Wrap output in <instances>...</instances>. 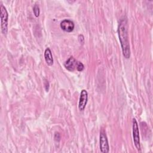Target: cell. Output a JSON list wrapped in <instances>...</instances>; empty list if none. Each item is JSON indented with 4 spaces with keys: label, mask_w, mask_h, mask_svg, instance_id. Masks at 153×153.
<instances>
[{
    "label": "cell",
    "mask_w": 153,
    "mask_h": 153,
    "mask_svg": "<svg viewBox=\"0 0 153 153\" xmlns=\"http://www.w3.org/2000/svg\"><path fill=\"white\" fill-rule=\"evenodd\" d=\"M118 34L123 55L126 59H129L130 57V48L127 30V20L126 17L121 19L119 23Z\"/></svg>",
    "instance_id": "6da1fadb"
},
{
    "label": "cell",
    "mask_w": 153,
    "mask_h": 153,
    "mask_svg": "<svg viewBox=\"0 0 153 153\" xmlns=\"http://www.w3.org/2000/svg\"><path fill=\"white\" fill-rule=\"evenodd\" d=\"M60 26L63 30L66 32H71L73 31L75 27V25L72 20L69 19H65L61 22Z\"/></svg>",
    "instance_id": "8992f818"
},
{
    "label": "cell",
    "mask_w": 153,
    "mask_h": 153,
    "mask_svg": "<svg viewBox=\"0 0 153 153\" xmlns=\"http://www.w3.org/2000/svg\"><path fill=\"white\" fill-rule=\"evenodd\" d=\"M44 87H45V89L46 90V91H48L49 90V88H50V84H49V82L48 81L47 79H44Z\"/></svg>",
    "instance_id": "8fae6325"
},
{
    "label": "cell",
    "mask_w": 153,
    "mask_h": 153,
    "mask_svg": "<svg viewBox=\"0 0 153 153\" xmlns=\"http://www.w3.org/2000/svg\"><path fill=\"white\" fill-rule=\"evenodd\" d=\"M0 17L1 32L4 35H6L8 31V14L6 8L3 5V4H1L0 6Z\"/></svg>",
    "instance_id": "7a4b0ae2"
},
{
    "label": "cell",
    "mask_w": 153,
    "mask_h": 153,
    "mask_svg": "<svg viewBox=\"0 0 153 153\" xmlns=\"http://www.w3.org/2000/svg\"><path fill=\"white\" fill-rule=\"evenodd\" d=\"M78 41H79V42L81 44H83L84 43V35L82 34H79L78 35Z\"/></svg>",
    "instance_id": "7c38bea8"
},
{
    "label": "cell",
    "mask_w": 153,
    "mask_h": 153,
    "mask_svg": "<svg viewBox=\"0 0 153 153\" xmlns=\"http://www.w3.org/2000/svg\"><path fill=\"white\" fill-rule=\"evenodd\" d=\"M33 11L34 13V15L35 17H38L39 16L40 14V10H39V7L37 4H35L33 6Z\"/></svg>",
    "instance_id": "9c48e42d"
},
{
    "label": "cell",
    "mask_w": 153,
    "mask_h": 153,
    "mask_svg": "<svg viewBox=\"0 0 153 153\" xmlns=\"http://www.w3.org/2000/svg\"><path fill=\"white\" fill-rule=\"evenodd\" d=\"M88 101V92L86 90L83 89L81 91L79 102H78V109L80 111H83L87 105Z\"/></svg>",
    "instance_id": "5b68a950"
},
{
    "label": "cell",
    "mask_w": 153,
    "mask_h": 153,
    "mask_svg": "<svg viewBox=\"0 0 153 153\" xmlns=\"http://www.w3.org/2000/svg\"><path fill=\"white\" fill-rule=\"evenodd\" d=\"M100 149L102 153H108L109 151V146L106 131L102 128L100 131Z\"/></svg>",
    "instance_id": "277c9868"
},
{
    "label": "cell",
    "mask_w": 153,
    "mask_h": 153,
    "mask_svg": "<svg viewBox=\"0 0 153 153\" xmlns=\"http://www.w3.org/2000/svg\"><path fill=\"white\" fill-rule=\"evenodd\" d=\"M132 133L133 142L135 147L138 151L140 150V136H139V130L137 122L135 118L133 119L132 122Z\"/></svg>",
    "instance_id": "3957f363"
},
{
    "label": "cell",
    "mask_w": 153,
    "mask_h": 153,
    "mask_svg": "<svg viewBox=\"0 0 153 153\" xmlns=\"http://www.w3.org/2000/svg\"><path fill=\"white\" fill-rule=\"evenodd\" d=\"M44 59L46 63L48 66H52L53 65L54 60H53L52 53L50 48L48 47L46 48L44 51Z\"/></svg>",
    "instance_id": "ba28073f"
},
{
    "label": "cell",
    "mask_w": 153,
    "mask_h": 153,
    "mask_svg": "<svg viewBox=\"0 0 153 153\" xmlns=\"http://www.w3.org/2000/svg\"><path fill=\"white\" fill-rule=\"evenodd\" d=\"M78 61L72 56L69 57L64 63L65 68L69 71H74L76 68Z\"/></svg>",
    "instance_id": "52a82bcc"
},
{
    "label": "cell",
    "mask_w": 153,
    "mask_h": 153,
    "mask_svg": "<svg viewBox=\"0 0 153 153\" xmlns=\"http://www.w3.org/2000/svg\"><path fill=\"white\" fill-rule=\"evenodd\" d=\"M84 69V65H83L82 63H81V62H79L78 61V63H77V65H76V69L78 71H83Z\"/></svg>",
    "instance_id": "30bf717a"
}]
</instances>
